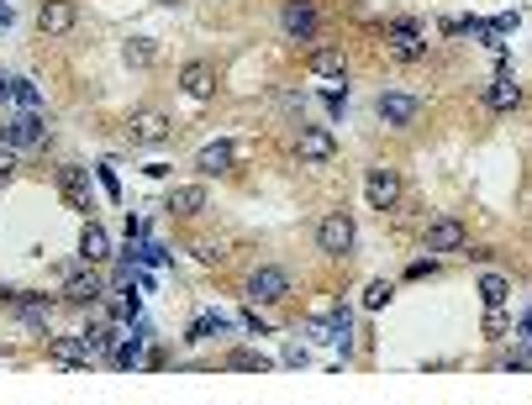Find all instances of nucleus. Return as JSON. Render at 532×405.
Returning <instances> with one entry per match:
<instances>
[{
    "label": "nucleus",
    "instance_id": "1",
    "mask_svg": "<svg viewBox=\"0 0 532 405\" xmlns=\"http://www.w3.org/2000/svg\"><path fill=\"white\" fill-rule=\"evenodd\" d=\"M354 242H358V231H354V216H348V211H327V216L316 222V247H322L327 258H348Z\"/></svg>",
    "mask_w": 532,
    "mask_h": 405
},
{
    "label": "nucleus",
    "instance_id": "2",
    "mask_svg": "<svg viewBox=\"0 0 532 405\" xmlns=\"http://www.w3.org/2000/svg\"><path fill=\"white\" fill-rule=\"evenodd\" d=\"M285 295H291V274H285V269H274V263L253 269V274H248V285H242V300H248V305H280Z\"/></svg>",
    "mask_w": 532,
    "mask_h": 405
},
{
    "label": "nucleus",
    "instance_id": "3",
    "mask_svg": "<svg viewBox=\"0 0 532 405\" xmlns=\"http://www.w3.org/2000/svg\"><path fill=\"white\" fill-rule=\"evenodd\" d=\"M59 295L69 300V305H90V300L101 295V274L79 258V263H69V269L59 274Z\"/></svg>",
    "mask_w": 532,
    "mask_h": 405
},
{
    "label": "nucleus",
    "instance_id": "4",
    "mask_svg": "<svg viewBox=\"0 0 532 405\" xmlns=\"http://www.w3.org/2000/svg\"><path fill=\"white\" fill-rule=\"evenodd\" d=\"M127 137H132L137 148H164V142L175 137V126H169L164 111H132L127 116Z\"/></svg>",
    "mask_w": 532,
    "mask_h": 405
},
{
    "label": "nucleus",
    "instance_id": "5",
    "mask_svg": "<svg viewBox=\"0 0 532 405\" xmlns=\"http://www.w3.org/2000/svg\"><path fill=\"white\" fill-rule=\"evenodd\" d=\"M280 27H285V37H291V43H311V37H316V27H322L316 0H285Z\"/></svg>",
    "mask_w": 532,
    "mask_h": 405
},
{
    "label": "nucleus",
    "instance_id": "6",
    "mask_svg": "<svg viewBox=\"0 0 532 405\" xmlns=\"http://www.w3.org/2000/svg\"><path fill=\"white\" fill-rule=\"evenodd\" d=\"M0 142H5V148H16V153H32V148H43V142H48V126H43V116H37V111H21L5 132H0Z\"/></svg>",
    "mask_w": 532,
    "mask_h": 405
},
{
    "label": "nucleus",
    "instance_id": "7",
    "mask_svg": "<svg viewBox=\"0 0 532 405\" xmlns=\"http://www.w3.org/2000/svg\"><path fill=\"white\" fill-rule=\"evenodd\" d=\"M470 247V231H464V222L459 216H438L432 227H427V253L438 258V253H464Z\"/></svg>",
    "mask_w": 532,
    "mask_h": 405
},
{
    "label": "nucleus",
    "instance_id": "8",
    "mask_svg": "<svg viewBox=\"0 0 532 405\" xmlns=\"http://www.w3.org/2000/svg\"><path fill=\"white\" fill-rule=\"evenodd\" d=\"M385 48H390V58H401V63H416V58L427 53L416 21H390V27H385Z\"/></svg>",
    "mask_w": 532,
    "mask_h": 405
},
{
    "label": "nucleus",
    "instance_id": "9",
    "mask_svg": "<svg viewBox=\"0 0 532 405\" xmlns=\"http://www.w3.org/2000/svg\"><path fill=\"white\" fill-rule=\"evenodd\" d=\"M59 195L69 200V206H74V211H85V216L95 211V190H90V174L74 169V164H63V169H59Z\"/></svg>",
    "mask_w": 532,
    "mask_h": 405
},
{
    "label": "nucleus",
    "instance_id": "10",
    "mask_svg": "<svg viewBox=\"0 0 532 405\" xmlns=\"http://www.w3.org/2000/svg\"><path fill=\"white\" fill-rule=\"evenodd\" d=\"M364 195H369V206H374V211H396V200H401V174H396V169H369Z\"/></svg>",
    "mask_w": 532,
    "mask_h": 405
},
{
    "label": "nucleus",
    "instance_id": "11",
    "mask_svg": "<svg viewBox=\"0 0 532 405\" xmlns=\"http://www.w3.org/2000/svg\"><path fill=\"white\" fill-rule=\"evenodd\" d=\"M296 158H306V164H332V158H338L332 132H327V126H306L296 137Z\"/></svg>",
    "mask_w": 532,
    "mask_h": 405
},
{
    "label": "nucleus",
    "instance_id": "12",
    "mask_svg": "<svg viewBox=\"0 0 532 405\" xmlns=\"http://www.w3.org/2000/svg\"><path fill=\"white\" fill-rule=\"evenodd\" d=\"M179 90H184L190 101H211V95H217V69H211V63H184V69H179Z\"/></svg>",
    "mask_w": 532,
    "mask_h": 405
},
{
    "label": "nucleus",
    "instance_id": "13",
    "mask_svg": "<svg viewBox=\"0 0 532 405\" xmlns=\"http://www.w3.org/2000/svg\"><path fill=\"white\" fill-rule=\"evenodd\" d=\"M211 206V190L206 184H179L175 195H169V211H175L179 222H190V216H201Z\"/></svg>",
    "mask_w": 532,
    "mask_h": 405
},
{
    "label": "nucleus",
    "instance_id": "14",
    "mask_svg": "<svg viewBox=\"0 0 532 405\" xmlns=\"http://www.w3.org/2000/svg\"><path fill=\"white\" fill-rule=\"evenodd\" d=\"M74 21H79V16H74L69 0H43V11H37V32H48V37H63Z\"/></svg>",
    "mask_w": 532,
    "mask_h": 405
},
{
    "label": "nucleus",
    "instance_id": "15",
    "mask_svg": "<svg viewBox=\"0 0 532 405\" xmlns=\"http://www.w3.org/2000/svg\"><path fill=\"white\" fill-rule=\"evenodd\" d=\"M374 111H380L385 126H406V121L416 116V101H412V95H401V90H385V95L374 101Z\"/></svg>",
    "mask_w": 532,
    "mask_h": 405
},
{
    "label": "nucleus",
    "instance_id": "16",
    "mask_svg": "<svg viewBox=\"0 0 532 405\" xmlns=\"http://www.w3.org/2000/svg\"><path fill=\"white\" fill-rule=\"evenodd\" d=\"M233 164H237V148H233V142H211V148H201V153H195V169L211 174V179H217V174H227Z\"/></svg>",
    "mask_w": 532,
    "mask_h": 405
},
{
    "label": "nucleus",
    "instance_id": "17",
    "mask_svg": "<svg viewBox=\"0 0 532 405\" xmlns=\"http://www.w3.org/2000/svg\"><path fill=\"white\" fill-rule=\"evenodd\" d=\"M485 106H490V111H495V116L517 111V106H522V85H512V79L501 74V79H495V85L485 90Z\"/></svg>",
    "mask_w": 532,
    "mask_h": 405
},
{
    "label": "nucleus",
    "instance_id": "18",
    "mask_svg": "<svg viewBox=\"0 0 532 405\" xmlns=\"http://www.w3.org/2000/svg\"><path fill=\"white\" fill-rule=\"evenodd\" d=\"M48 352L59 358L63 369H90V363H95V358H90V347L79 343V337H53V343H48Z\"/></svg>",
    "mask_w": 532,
    "mask_h": 405
},
{
    "label": "nucleus",
    "instance_id": "19",
    "mask_svg": "<svg viewBox=\"0 0 532 405\" xmlns=\"http://www.w3.org/2000/svg\"><path fill=\"white\" fill-rule=\"evenodd\" d=\"M311 74H322V79L338 85V79L348 74V53H343V48H316V53H311Z\"/></svg>",
    "mask_w": 532,
    "mask_h": 405
},
{
    "label": "nucleus",
    "instance_id": "20",
    "mask_svg": "<svg viewBox=\"0 0 532 405\" xmlns=\"http://www.w3.org/2000/svg\"><path fill=\"white\" fill-rule=\"evenodd\" d=\"M79 258H85V263H106V258H111V237L95 227V222H90L85 237H79Z\"/></svg>",
    "mask_w": 532,
    "mask_h": 405
},
{
    "label": "nucleus",
    "instance_id": "21",
    "mask_svg": "<svg viewBox=\"0 0 532 405\" xmlns=\"http://www.w3.org/2000/svg\"><path fill=\"white\" fill-rule=\"evenodd\" d=\"M506 295H512V285H506L501 274H479V300H485V311L506 305Z\"/></svg>",
    "mask_w": 532,
    "mask_h": 405
},
{
    "label": "nucleus",
    "instance_id": "22",
    "mask_svg": "<svg viewBox=\"0 0 532 405\" xmlns=\"http://www.w3.org/2000/svg\"><path fill=\"white\" fill-rule=\"evenodd\" d=\"M153 58H159V43H153V37H132V43H127V63H132V69H148Z\"/></svg>",
    "mask_w": 532,
    "mask_h": 405
},
{
    "label": "nucleus",
    "instance_id": "23",
    "mask_svg": "<svg viewBox=\"0 0 532 405\" xmlns=\"http://www.w3.org/2000/svg\"><path fill=\"white\" fill-rule=\"evenodd\" d=\"M211 332H233V321H222V316H201V321L190 327V337H184V343H206Z\"/></svg>",
    "mask_w": 532,
    "mask_h": 405
},
{
    "label": "nucleus",
    "instance_id": "24",
    "mask_svg": "<svg viewBox=\"0 0 532 405\" xmlns=\"http://www.w3.org/2000/svg\"><path fill=\"white\" fill-rule=\"evenodd\" d=\"M485 337H490V343H501V337H506V305L485 311Z\"/></svg>",
    "mask_w": 532,
    "mask_h": 405
},
{
    "label": "nucleus",
    "instance_id": "25",
    "mask_svg": "<svg viewBox=\"0 0 532 405\" xmlns=\"http://www.w3.org/2000/svg\"><path fill=\"white\" fill-rule=\"evenodd\" d=\"M227 363H233V369H269V358H264V352H248V347L227 352Z\"/></svg>",
    "mask_w": 532,
    "mask_h": 405
},
{
    "label": "nucleus",
    "instance_id": "26",
    "mask_svg": "<svg viewBox=\"0 0 532 405\" xmlns=\"http://www.w3.org/2000/svg\"><path fill=\"white\" fill-rule=\"evenodd\" d=\"M390 295H396V289H390L385 279H380V285H369V295H364V305H369V311H385V305H390Z\"/></svg>",
    "mask_w": 532,
    "mask_h": 405
},
{
    "label": "nucleus",
    "instance_id": "27",
    "mask_svg": "<svg viewBox=\"0 0 532 405\" xmlns=\"http://www.w3.org/2000/svg\"><path fill=\"white\" fill-rule=\"evenodd\" d=\"M11 101H21V106H37V90H32L27 79H11Z\"/></svg>",
    "mask_w": 532,
    "mask_h": 405
},
{
    "label": "nucleus",
    "instance_id": "28",
    "mask_svg": "<svg viewBox=\"0 0 532 405\" xmlns=\"http://www.w3.org/2000/svg\"><path fill=\"white\" fill-rule=\"evenodd\" d=\"M195 258H201V263H222V258H227V247H222V242H201V247H195Z\"/></svg>",
    "mask_w": 532,
    "mask_h": 405
},
{
    "label": "nucleus",
    "instance_id": "29",
    "mask_svg": "<svg viewBox=\"0 0 532 405\" xmlns=\"http://www.w3.org/2000/svg\"><path fill=\"white\" fill-rule=\"evenodd\" d=\"M16 179V148H0V184Z\"/></svg>",
    "mask_w": 532,
    "mask_h": 405
},
{
    "label": "nucleus",
    "instance_id": "30",
    "mask_svg": "<svg viewBox=\"0 0 532 405\" xmlns=\"http://www.w3.org/2000/svg\"><path fill=\"white\" fill-rule=\"evenodd\" d=\"M0 101H11V79L5 74H0Z\"/></svg>",
    "mask_w": 532,
    "mask_h": 405
},
{
    "label": "nucleus",
    "instance_id": "31",
    "mask_svg": "<svg viewBox=\"0 0 532 405\" xmlns=\"http://www.w3.org/2000/svg\"><path fill=\"white\" fill-rule=\"evenodd\" d=\"M164 5H179V0H164Z\"/></svg>",
    "mask_w": 532,
    "mask_h": 405
}]
</instances>
